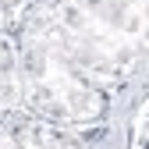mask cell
Here are the masks:
<instances>
[{"instance_id":"obj_1","label":"cell","mask_w":149,"mask_h":149,"mask_svg":"<svg viewBox=\"0 0 149 149\" xmlns=\"http://www.w3.org/2000/svg\"><path fill=\"white\" fill-rule=\"evenodd\" d=\"M68 53L110 96V124L128 146V121L149 92V0H32Z\"/></svg>"},{"instance_id":"obj_2","label":"cell","mask_w":149,"mask_h":149,"mask_svg":"<svg viewBox=\"0 0 149 149\" xmlns=\"http://www.w3.org/2000/svg\"><path fill=\"white\" fill-rule=\"evenodd\" d=\"M18 11V71H22V107L68 128H89L110 121L107 89L68 53L32 0Z\"/></svg>"},{"instance_id":"obj_5","label":"cell","mask_w":149,"mask_h":149,"mask_svg":"<svg viewBox=\"0 0 149 149\" xmlns=\"http://www.w3.org/2000/svg\"><path fill=\"white\" fill-rule=\"evenodd\" d=\"M0 149H14V139H11L7 124H4V114H0Z\"/></svg>"},{"instance_id":"obj_6","label":"cell","mask_w":149,"mask_h":149,"mask_svg":"<svg viewBox=\"0 0 149 149\" xmlns=\"http://www.w3.org/2000/svg\"><path fill=\"white\" fill-rule=\"evenodd\" d=\"M4 4H11V7H22V4H29V0H4Z\"/></svg>"},{"instance_id":"obj_4","label":"cell","mask_w":149,"mask_h":149,"mask_svg":"<svg viewBox=\"0 0 149 149\" xmlns=\"http://www.w3.org/2000/svg\"><path fill=\"white\" fill-rule=\"evenodd\" d=\"M128 146H149V92L142 96V103L128 121Z\"/></svg>"},{"instance_id":"obj_3","label":"cell","mask_w":149,"mask_h":149,"mask_svg":"<svg viewBox=\"0 0 149 149\" xmlns=\"http://www.w3.org/2000/svg\"><path fill=\"white\" fill-rule=\"evenodd\" d=\"M22 107V71H18V11L0 0V110Z\"/></svg>"}]
</instances>
